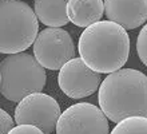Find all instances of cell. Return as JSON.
Wrapping results in <instances>:
<instances>
[{"label":"cell","instance_id":"6da1fadb","mask_svg":"<svg viewBox=\"0 0 147 134\" xmlns=\"http://www.w3.org/2000/svg\"><path fill=\"white\" fill-rule=\"evenodd\" d=\"M78 50L82 61L91 70L111 74L126 65L130 54V38L120 24L99 20L83 31Z\"/></svg>","mask_w":147,"mask_h":134},{"label":"cell","instance_id":"7a4b0ae2","mask_svg":"<svg viewBox=\"0 0 147 134\" xmlns=\"http://www.w3.org/2000/svg\"><path fill=\"white\" fill-rule=\"evenodd\" d=\"M98 101L115 123L135 115L147 117V75L134 69L116 70L102 82Z\"/></svg>","mask_w":147,"mask_h":134},{"label":"cell","instance_id":"3957f363","mask_svg":"<svg viewBox=\"0 0 147 134\" xmlns=\"http://www.w3.org/2000/svg\"><path fill=\"white\" fill-rule=\"evenodd\" d=\"M35 11L22 0H0V52H24L38 38Z\"/></svg>","mask_w":147,"mask_h":134},{"label":"cell","instance_id":"277c9868","mask_svg":"<svg viewBox=\"0 0 147 134\" xmlns=\"http://www.w3.org/2000/svg\"><path fill=\"white\" fill-rule=\"evenodd\" d=\"M46 84V71L35 56L27 52L11 54L0 63V91L12 102L40 93Z\"/></svg>","mask_w":147,"mask_h":134},{"label":"cell","instance_id":"5b68a950","mask_svg":"<svg viewBox=\"0 0 147 134\" xmlns=\"http://www.w3.org/2000/svg\"><path fill=\"white\" fill-rule=\"evenodd\" d=\"M34 55L48 70H60L75 56V44L71 35L60 27H48L40 31L34 43Z\"/></svg>","mask_w":147,"mask_h":134},{"label":"cell","instance_id":"8992f818","mask_svg":"<svg viewBox=\"0 0 147 134\" xmlns=\"http://www.w3.org/2000/svg\"><path fill=\"white\" fill-rule=\"evenodd\" d=\"M60 115V106L56 99L42 91L23 98L15 109V121L18 125H34L46 134L56 130Z\"/></svg>","mask_w":147,"mask_h":134},{"label":"cell","instance_id":"52a82bcc","mask_svg":"<svg viewBox=\"0 0 147 134\" xmlns=\"http://www.w3.org/2000/svg\"><path fill=\"white\" fill-rule=\"evenodd\" d=\"M100 107L80 102L62 113L56 134H109V121Z\"/></svg>","mask_w":147,"mask_h":134},{"label":"cell","instance_id":"ba28073f","mask_svg":"<svg viewBox=\"0 0 147 134\" xmlns=\"http://www.w3.org/2000/svg\"><path fill=\"white\" fill-rule=\"evenodd\" d=\"M100 82V73L91 70L82 61V58H74L59 70V87L72 99L92 95L96 90H99Z\"/></svg>","mask_w":147,"mask_h":134},{"label":"cell","instance_id":"9c48e42d","mask_svg":"<svg viewBox=\"0 0 147 134\" xmlns=\"http://www.w3.org/2000/svg\"><path fill=\"white\" fill-rule=\"evenodd\" d=\"M105 14L126 30H135L147 22V0H105Z\"/></svg>","mask_w":147,"mask_h":134},{"label":"cell","instance_id":"30bf717a","mask_svg":"<svg viewBox=\"0 0 147 134\" xmlns=\"http://www.w3.org/2000/svg\"><path fill=\"white\" fill-rule=\"evenodd\" d=\"M105 14V0H68L67 15L72 24L87 28L102 20Z\"/></svg>","mask_w":147,"mask_h":134},{"label":"cell","instance_id":"8fae6325","mask_svg":"<svg viewBox=\"0 0 147 134\" xmlns=\"http://www.w3.org/2000/svg\"><path fill=\"white\" fill-rule=\"evenodd\" d=\"M68 0H35V14L47 27H63L70 19L67 15Z\"/></svg>","mask_w":147,"mask_h":134},{"label":"cell","instance_id":"7c38bea8","mask_svg":"<svg viewBox=\"0 0 147 134\" xmlns=\"http://www.w3.org/2000/svg\"><path fill=\"white\" fill-rule=\"evenodd\" d=\"M111 134H147V117H128L116 123Z\"/></svg>","mask_w":147,"mask_h":134},{"label":"cell","instance_id":"4fadbf2b","mask_svg":"<svg viewBox=\"0 0 147 134\" xmlns=\"http://www.w3.org/2000/svg\"><path fill=\"white\" fill-rule=\"evenodd\" d=\"M136 51L138 56L144 66H147V23L142 27L138 39H136Z\"/></svg>","mask_w":147,"mask_h":134},{"label":"cell","instance_id":"5bb4252c","mask_svg":"<svg viewBox=\"0 0 147 134\" xmlns=\"http://www.w3.org/2000/svg\"><path fill=\"white\" fill-rule=\"evenodd\" d=\"M15 118L12 119L11 115L8 114L5 110H0V125H1V130H0V134H8L9 131L15 127Z\"/></svg>","mask_w":147,"mask_h":134},{"label":"cell","instance_id":"9a60e30c","mask_svg":"<svg viewBox=\"0 0 147 134\" xmlns=\"http://www.w3.org/2000/svg\"><path fill=\"white\" fill-rule=\"evenodd\" d=\"M8 134H46L42 129L34 125H18Z\"/></svg>","mask_w":147,"mask_h":134}]
</instances>
